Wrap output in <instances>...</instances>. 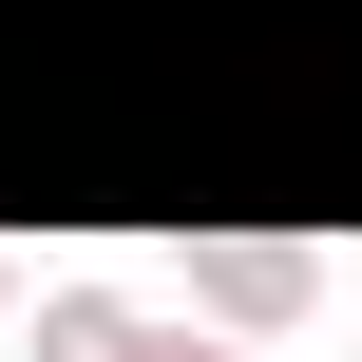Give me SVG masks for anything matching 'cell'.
<instances>
[{
    "instance_id": "6da1fadb",
    "label": "cell",
    "mask_w": 362,
    "mask_h": 362,
    "mask_svg": "<svg viewBox=\"0 0 362 362\" xmlns=\"http://www.w3.org/2000/svg\"><path fill=\"white\" fill-rule=\"evenodd\" d=\"M191 286H210V305H248V325H286V305H305V248H210Z\"/></svg>"
},
{
    "instance_id": "7a4b0ae2",
    "label": "cell",
    "mask_w": 362,
    "mask_h": 362,
    "mask_svg": "<svg viewBox=\"0 0 362 362\" xmlns=\"http://www.w3.org/2000/svg\"><path fill=\"white\" fill-rule=\"evenodd\" d=\"M38 344H57V362H191V344H153V325H115V305H57Z\"/></svg>"
}]
</instances>
